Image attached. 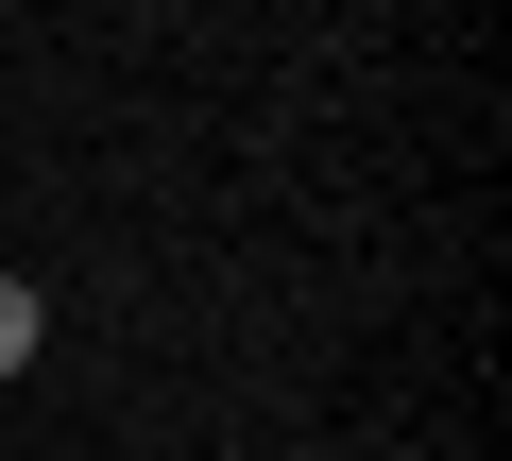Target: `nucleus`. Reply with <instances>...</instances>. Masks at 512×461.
I'll return each mask as SVG.
<instances>
[{"label":"nucleus","instance_id":"obj_1","mask_svg":"<svg viewBox=\"0 0 512 461\" xmlns=\"http://www.w3.org/2000/svg\"><path fill=\"white\" fill-rule=\"evenodd\" d=\"M35 342H52V291H35V274H0V376H35Z\"/></svg>","mask_w":512,"mask_h":461}]
</instances>
